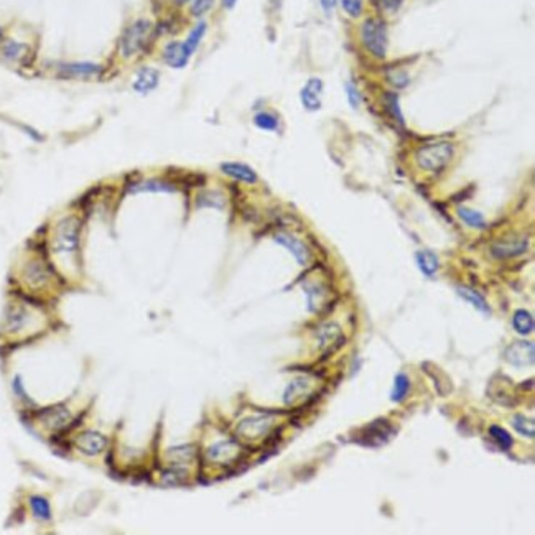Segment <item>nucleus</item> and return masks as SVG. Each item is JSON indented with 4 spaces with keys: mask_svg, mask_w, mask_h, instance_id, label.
Instances as JSON below:
<instances>
[{
    "mask_svg": "<svg viewBox=\"0 0 535 535\" xmlns=\"http://www.w3.org/2000/svg\"><path fill=\"white\" fill-rule=\"evenodd\" d=\"M42 313L25 301H10L3 314L2 333L10 340H27L42 332Z\"/></svg>",
    "mask_w": 535,
    "mask_h": 535,
    "instance_id": "nucleus-1",
    "label": "nucleus"
},
{
    "mask_svg": "<svg viewBox=\"0 0 535 535\" xmlns=\"http://www.w3.org/2000/svg\"><path fill=\"white\" fill-rule=\"evenodd\" d=\"M415 260L423 275L434 277L438 271V257L430 251H420L415 254Z\"/></svg>",
    "mask_w": 535,
    "mask_h": 535,
    "instance_id": "nucleus-22",
    "label": "nucleus"
},
{
    "mask_svg": "<svg viewBox=\"0 0 535 535\" xmlns=\"http://www.w3.org/2000/svg\"><path fill=\"white\" fill-rule=\"evenodd\" d=\"M273 428V419L269 415H256L242 420L238 427V435L244 440H257L267 436Z\"/></svg>",
    "mask_w": 535,
    "mask_h": 535,
    "instance_id": "nucleus-9",
    "label": "nucleus"
},
{
    "mask_svg": "<svg viewBox=\"0 0 535 535\" xmlns=\"http://www.w3.org/2000/svg\"><path fill=\"white\" fill-rule=\"evenodd\" d=\"M236 3H238V0H223V7H224V9H226V10L234 9Z\"/></svg>",
    "mask_w": 535,
    "mask_h": 535,
    "instance_id": "nucleus-38",
    "label": "nucleus"
},
{
    "mask_svg": "<svg viewBox=\"0 0 535 535\" xmlns=\"http://www.w3.org/2000/svg\"><path fill=\"white\" fill-rule=\"evenodd\" d=\"M30 45L18 42L14 38H3L0 42V60L10 64H22L25 63L30 56Z\"/></svg>",
    "mask_w": 535,
    "mask_h": 535,
    "instance_id": "nucleus-11",
    "label": "nucleus"
},
{
    "mask_svg": "<svg viewBox=\"0 0 535 535\" xmlns=\"http://www.w3.org/2000/svg\"><path fill=\"white\" fill-rule=\"evenodd\" d=\"M408 387H410V381H408L407 375L399 374L394 381V389H392L390 399L394 400V402H402V400L406 399Z\"/></svg>",
    "mask_w": 535,
    "mask_h": 535,
    "instance_id": "nucleus-29",
    "label": "nucleus"
},
{
    "mask_svg": "<svg viewBox=\"0 0 535 535\" xmlns=\"http://www.w3.org/2000/svg\"><path fill=\"white\" fill-rule=\"evenodd\" d=\"M527 249V240L525 239H509V240H501V242L494 244L493 246V254L496 257H512L519 256L522 252H525Z\"/></svg>",
    "mask_w": 535,
    "mask_h": 535,
    "instance_id": "nucleus-21",
    "label": "nucleus"
},
{
    "mask_svg": "<svg viewBox=\"0 0 535 535\" xmlns=\"http://www.w3.org/2000/svg\"><path fill=\"white\" fill-rule=\"evenodd\" d=\"M320 3H321V9H323L325 14L329 15L334 10V7H336L338 0H320Z\"/></svg>",
    "mask_w": 535,
    "mask_h": 535,
    "instance_id": "nucleus-37",
    "label": "nucleus"
},
{
    "mask_svg": "<svg viewBox=\"0 0 535 535\" xmlns=\"http://www.w3.org/2000/svg\"><path fill=\"white\" fill-rule=\"evenodd\" d=\"M394 434V427L387 420H375V422L361 428V432L356 436V442L364 445V447H381V445L389 442Z\"/></svg>",
    "mask_w": 535,
    "mask_h": 535,
    "instance_id": "nucleus-8",
    "label": "nucleus"
},
{
    "mask_svg": "<svg viewBox=\"0 0 535 535\" xmlns=\"http://www.w3.org/2000/svg\"><path fill=\"white\" fill-rule=\"evenodd\" d=\"M512 425L521 435L529 436V438H534L535 427H534V422L530 419H527V416H524V415H516L512 420Z\"/></svg>",
    "mask_w": 535,
    "mask_h": 535,
    "instance_id": "nucleus-31",
    "label": "nucleus"
},
{
    "mask_svg": "<svg viewBox=\"0 0 535 535\" xmlns=\"http://www.w3.org/2000/svg\"><path fill=\"white\" fill-rule=\"evenodd\" d=\"M150 32H152V23L149 20L140 18L130 23L119 40V53L122 58L130 60L144 50L147 42H149Z\"/></svg>",
    "mask_w": 535,
    "mask_h": 535,
    "instance_id": "nucleus-4",
    "label": "nucleus"
},
{
    "mask_svg": "<svg viewBox=\"0 0 535 535\" xmlns=\"http://www.w3.org/2000/svg\"><path fill=\"white\" fill-rule=\"evenodd\" d=\"M2 40H3V28L0 25V42H2Z\"/></svg>",
    "mask_w": 535,
    "mask_h": 535,
    "instance_id": "nucleus-39",
    "label": "nucleus"
},
{
    "mask_svg": "<svg viewBox=\"0 0 535 535\" xmlns=\"http://www.w3.org/2000/svg\"><path fill=\"white\" fill-rule=\"evenodd\" d=\"M20 279L32 292H43V290L51 287L53 280H55V272L51 271L50 264L43 257L34 256L23 262Z\"/></svg>",
    "mask_w": 535,
    "mask_h": 535,
    "instance_id": "nucleus-3",
    "label": "nucleus"
},
{
    "mask_svg": "<svg viewBox=\"0 0 535 535\" xmlns=\"http://www.w3.org/2000/svg\"><path fill=\"white\" fill-rule=\"evenodd\" d=\"M514 329L519 334H530L534 332V316L527 310H517L512 318Z\"/></svg>",
    "mask_w": 535,
    "mask_h": 535,
    "instance_id": "nucleus-25",
    "label": "nucleus"
},
{
    "mask_svg": "<svg viewBox=\"0 0 535 535\" xmlns=\"http://www.w3.org/2000/svg\"><path fill=\"white\" fill-rule=\"evenodd\" d=\"M254 125L260 130H267V132H275L279 129L280 122L279 117L275 114L267 112V111H260L254 116Z\"/></svg>",
    "mask_w": 535,
    "mask_h": 535,
    "instance_id": "nucleus-26",
    "label": "nucleus"
},
{
    "mask_svg": "<svg viewBox=\"0 0 535 535\" xmlns=\"http://www.w3.org/2000/svg\"><path fill=\"white\" fill-rule=\"evenodd\" d=\"M374 2L384 12H395L402 5V0H374Z\"/></svg>",
    "mask_w": 535,
    "mask_h": 535,
    "instance_id": "nucleus-36",
    "label": "nucleus"
},
{
    "mask_svg": "<svg viewBox=\"0 0 535 535\" xmlns=\"http://www.w3.org/2000/svg\"><path fill=\"white\" fill-rule=\"evenodd\" d=\"M534 345L529 341H516L506 349V361L516 367H525L534 364Z\"/></svg>",
    "mask_w": 535,
    "mask_h": 535,
    "instance_id": "nucleus-13",
    "label": "nucleus"
},
{
    "mask_svg": "<svg viewBox=\"0 0 535 535\" xmlns=\"http://www.w3.org/2000/svg\"><path fill=\"white\" fill-rule=\"evenodd\" d=\"M162 58L173 69H182L188 64V61L191 58V53L188 51L183 42H170L165 45L162 51Z\"/></svg>",
    "mask_w": 535,
    "mask_h": 535,
    "instance_id": "nucleus-17",
    "label": "nucleus"
},
{
    "mask_svg": "<svg viewBox=\"0 0 535 535\" xmlns=\"http://www.w3.org/2000/svg\"><path fill=\"white\" fill-rule=\"evenodd\" d=\"M130 193H140V191H175V188L160 179H142V182L132 183L129 186Z\"/></svg>",
    "mask_w": 535,
    "mask_h": 535,
    "instance_id": "nucleus-24",
    "label": "nucleus"
},
{
    "mask_svg": "<svg viewBox=\"0 0 535 535\" xmlns=\"http://www.w3.org/2000/svg\"><path fill=\"white\" fill-rule=\"evenodd\" d=\"M458 295L461 298H464V300H466L468 303H471L473 306H475V308L480 310V312L489 313V306H488V303H486V300L480 295V293L475 292V290L460 287L458 288Z\"/></svg>",
    "mask_w": 535,
    "mask_h": 535,
    "instance_id": "nucleus-27",
    "label": "nucleus"
},
{
    "mask_svg": "<svg viewBox=\"0 0 535 535\" xmlns=\"http://www.w3.org/2000/svg\"><path fill=\"white\" fill-rule=\"evenodd\" d=\"M216 0H191V7H190V14L193 15L195 18H201L206 14H210L214 7Z\"/></svg>",
    "mask_w": 535,
    "mask_h": 535,
    "instance_id": "nucleus-32",
    "label": "nucleus"
},
{
    "mask_svg": "<svg viewBox=\"0 0 535 535\" xmlns=\"http://www.w3.org/2000/svg\"><path fill=\"white\" fill-rule=\"evenodd\" d=\"M341 5L343 10L353 18L361 17L362 10H364V2L362 0H341Z\"/></svg>",
    "mask_w": 535,
    "mask_h": 535,
    "instance_id": "nucleus-33",
    "label": "nucleus"
},
{
    "mask_svg": "<svg viewBox=\"0 0 535 535\" xmlns=\"http://www.w3.org/2000/svg\"><path fill=\"white\" fill-rule=\"evenodd\" d=\"M489 434H491L493 438L496 440V443L499 445L501 450H510V448H512L514 445L512 436H510L504 428L497 427V425H493V427L489 428Z\"/></svg>",
    "mask_w": 535,
    "mask_h": 535,
    "instance_id": "nucleus-30",
    "label": "nucleus"
},
{
    "mask_svg": "<svg viewBox=\"0 0 535 535\" xmlns=\"http://www.w3.org/2000/svg\"><path fill=\"white\" fill-rule=\"evenodd\" d=\"M160 84V71L152 66H142L132 79V89L140 96H149Z\"/></svg>",
    "mask_w": 535,
    "mask_h": 535,
    "instance_id": "nucleus-12",
    "label": "nucleus"
},
{
    "mask_svg": "<svg viewBox=\"0 0 535 535\" xmlns=\"http://www.w3.org/2000/svg\"><path fill=\"white\" fill-rule=\"evenodd\" d=\"M346 94H348L349 104L353 109H358L359 104H361V94H359L358 88L353 83L346 84Z\"/></svg>",
    "mask_w": 535,
    "mask_h": 535,
    "instance_id": "nucleus-34",
    "label": "nucleus"
},
{
    "mask_svg": "<svg viewBox=\"0 0 535 535\" xmlns=\"http://www.w3.org/2000/svg\"><path fill=\"white\" fill-rule=\"evenodd\" d=\"M81 246V219L68 214L56 221L50 234V251L58 257H75Z\"/></svg>",
    "mask_w": 535,
    "mask_h": 535,
    "instance_id": "nucleus-2",
    "label": "nucleus"
},
{
    "mask_svg": "<svg viewBox=\"0 0 535 535\" xmlns=\"http://www.w3.org/2000/svg\"><path fill=\"white\" fill-rule=\"evenodd\" d=\"M104 66L94 61H61L55 64V75L63 79H94Z\"/></svg>",
    "mask_w": 535,
    "mask_h": 535,
    "instance_id": "nucleus-7",
    "label": "nucleus"
},
{
    "mask_svg": "<svg viewBox=\"0 0 535 535\" xmlns=\"http://www.w3.org/2000/svg\"><path fill=\"white\" fill-rule=\"evenodd\" d=\"M273 239H275V242L280 244L282 247L287 249L300 265H306L310 262L312 254H310L308 247H306L300 239L295 238V236L288 234V232H277V234L273 236Z\"/></svg>",
    "mask_w": 535,
    "mask_h": 535,
    "instance_id": "nucleus-15",
    "label": "nucleus"
},
{
    "mask_svg": "<svg viewBox=\"0 0 535 535\" xmlns=\"http://www.w3.org/2000/svg\"><path fill=\"white\" fill-rule=\"evenodd\" d=\"M386 99H387V105H389L392 116L397 117V119L403 124V117H402V114H400L399 102H397V96H395V94H386Z\"/></svg>",
    "mask_w": 535,
    "mask_h": 535,
    "instance_id": "nucleus-35",
    "label": "nucleus"
},
{
    "mask_svg": "<svg viewBox=\"0 0 535 535\" xmlns=\"http://www.w3.org/2000/svg\"><path fill=\"white\" fill-rule=\"evenodd\" d=\"M178 3H186V2H191V0H177Z\"/></svg>",
    "mask_w": 535,
    "mask_h": 535,
    "instance_id": "nucleus-40",
    "label": "nucleus"
},
{
    "mask_svg": "<svg viewBox=\"0 0 535 535\" xmlns=\"http://www.w3.org/2000/svg\"><path fill=\"white\" fill-rule=\"evenodd\" d=\"M455 149L448 142H435V144L423 145L422 149L416 150L415 160L420 169L427 171H438L448 165L451 160Z\"/></svg>",
    "mask_w": 535,
    "mask_h": 535,
    "instance_id": "nucleus-6",
    "label": "nucleus"
},
{
    "mask_svg": "<svg viewBox=\"0 0 535 535\" xmlns=\"http://www.w3.org/2000/svg\"><path fill=\"white\" fill-rule=\"evenodd\" d=\"M321 96H323V81L320 77H310L300 91L301 104L306 111H318L321 108Z\"/></svg>",
    "mask_w": 535,
    "mask_h": 535,
    "instance_id": "nucleus-14",
    "label": "nucleus"
},
{
    "mask_svg": "<svg viewBox=\"0 0 535 535\" xmlns=\"http://www.w3.org/2000/svg\"><path fill=\"white\" fill-rule=\"evenodd\" d=\"M28 506H30L32 516H34L36 521L40 522H50L53 517L51 512V504L48 501L47 496H42V494H34L28 499Z\"/></svg>",
    "mask_w": 535,
    "mask_h": 535,
    "instance_id": "nucleus-20",
    "label": "nucleus"
},
{
    "mask_svg": "<svg viewBox=\"0 0 535 535\" xmlns=\"http://www.w3.org/2000/svg\"><path fill=\"white\" fill-rule=\"evenodd\" d=\"M109 438L97 430H86L75 440V447L86 456H97L108 448Z\"/></svg>",
    "mask_w": 535,
    "mask_h": 535,
    "instance_id": "nucleus-10",
    "label": "nucleus"
},
{
    "mask_svg": "<svg viewBox=\"0 0 535 535\" xmlns=\"http://www.w3.org/2000/svg\"><path fill=\"white\" fill-rule=\"evenodd\" d=\"M40 423L50 432H61L66 427H69V423H71V414L68 412V408L61 406L51 407L48 408V410L42 412V415H40Z\"/></svg>",
    "mask_w": 535,
    "mask_h": 535,
    "instance_id": "nucleus-16",
    "label": "nucleus"
},
{
    "mask_svg": "<svg viewBox=\"0 0 535 535\" xmlns=\"http://www.w3.org/2000/svg\"><path fill=\"white\" fill-rule=\"evenodd\" d=\"M238 445L226 440V442H218L208 448V458L211 461H216V463H229V461L234 460V456L238 455Z\"/></svg>",
    "mask_w": 535,
    "mask_h": 535,
    "instance_id": "nucleus-19",
    "label": "nucleus"
},
{
    "mask_svg": "<svg viewBox=\"0 0 535 535\" xmlns=\"http://www.w3.org/2000/svg\"><path fill=\"white\" fill-rule=\"evenodd\" d=\"M221 171L227 177H231L236 182H242L247 183V185H254V183L259 182V177L251 166L246 165V163L240 162H224L221 163Z\"/></svg>",
    "mask_w": 535,
    "mask_h": 535,
    "instance_id": "nucleus-18",
    "label": "nucleus"
},
{
    "mask_svg": "<svg viewBox=\"0 0 535 535\" xmlns=\"http://www.w3.org/2000/svg\"><path fill=\"white\" fill-rule=\"evenodd\" d=\"M361 40L371 55H374L375 58H386L389 36H387V27L382 20L367 18L361 27Z\"/></svg>",
    "mask_w": 535,
    "mask_h": 535,
    "instance_id": "nucleus-5",
    "label": "nucleus"
},
{
    "mask_svg": "<svg viewBox=\"0 0 535 535\" xmlns=\"http://www.w3.org/2000/svg\"><path fill=\"white\" fill-rule=\"evenodd\" d=\"M206 32H208V23L203 22V20H199V22L196 23L193 28H191V32L188 34L186 40L183 42L191 55H193V53L198 50V47L201 45L204 35H206Z\"/></svg>",
    "mask_w": 535,
    "mask_h": 535,
    "instance_id": "nucleus-23",
    "label": "nucleus"
},
{
    "mask_svg": "<svg viewBox=\"0 0 535 535\" xmlns=\"http://www.w3.org/2000/svg\"><path fill=\"white\" fill-rule=\"evenodd\" d=\"M458 216L468 224V226L476 227V229H483L486 226L484 216L475 210H469V208H464V206L458 208Z\"/></svg>",
    "mask_w": 535,
    "mask_h": 535,
    "instance_id": "nucleus-28",
    "label": "nucleus"
}]
</instances>
